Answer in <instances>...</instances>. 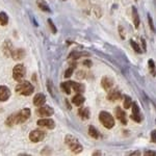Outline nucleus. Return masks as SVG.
<instances>
[{"instance_id":"5701e85b","label":"nucleus","mask_w":156,"mask_h":156,"mask_svg":"<svg viewBox=\"0 0 156 156\" xmlns=\"http://www.w3.org/2000/svg\"><path fill=\"white\" fill-rule=\"evenodd\" d=\"M89 134L93 138H99V132L94 126H90L89 127Z\"/></svg>"},{"instance_id":"473e14b6","label":"nucleus","mask_w":156,"mask_h":156,"mask_svg":"<svg viewBox=\"0 0 156 156\" xmlns=\"http://www.w3.org/2000/svg\"><path fill=\"white\" fill-rule=\"evenodd\" d=\"M48 89H49L50 94H51L52 96H54V94H53V89H52V83H51V81H48Z\"/></svg>"},{"instance_id":"4be33fe9","label":"nucleus","mask_w":156,"mask_h":156,"mask_svg":"<svg viewBox=\"0 0 156 156\" xmlns=\"http://www.w3.org/2000/svg\"><path fill=\"white\" fill-rule=\"evenodd\" d=\"M123 105H124L125 109H128V108H130L132 106V100L131 98L129 96H127V95H125L124 96V102H123Z\"/></svg>"},{"instance_id":"4468645a","label":"nucleus","mask_w":156,"mask_h":156,"mask_svg":"<svg viewBox=\"0 0 156 156\" xmlns=\"http://www.w3.org/2000/svg\"><path fill=\"white\" fill-rule=\"evenodd\" d=\"M107 99L110 101H115V100L121 99V93L118 90H109V93L107 95Z\"/></svg>"},{"instance_id":"412c9836","label":"nucleus","mask_w":156,"mask_h":156,"mask_svg":"<svg viewBox=\"0 0 156 156\" xmlns=\"http://www.w3.org/2000/svg\"><path fill=\"white\" fill-rule=\"evenodd\" d=\"M12 51H14V49H12V44L9 42H5V44H4V53H5L6 56H11Z\"/></svg>"},{"instance_id":"e433bc0d","label":"nucleus","mask_w":156,"mask_h":156,"mask_svg":"<svg viewBox=\"0 0 156 156\" xmlns=\"http://www.w3.org/2000/svg\"><path fill=\"white\" fill-rule=\"evenodd\" d=\"M131 154H132V155H140V152H133V153H131Z\"/></svg>"},{"instance_id":"a211bd4d","label":"nucleus","mask_w":156,"mask_h":156,"mask_svg":"<svg viewBox=\"0 0 156 156\" xmlns=\"http://www.w3.org/2000/svg\"><path fill=\"white\" fill-rule=\"evenodd\" d=\"M132 19L135 28H138V26H140V17H138V12L134 6L132 7Z\"/></svg>"},{"instance_id":"f704fd0d","label":"nucleus","mask_w":156,"mask_h":156,"mask_svg":"<svg viewBox=\"0 0 156 156\" xmlns=\"http://www.w3.org/2000/svg\"><path fill=\"white\" fill-rule=\"evenodd\" d=\"M145 155H156V152H153V151H146Z\"/></svg>"},{"instance_id":"9b49d317","label":"nucleus","mask_w":156,"mask_h":156,"mask_svg":"<svg viewBox=\"0 0 156 156\" xmlns=\"http://www.w3.org/2000/svg\"><path fill=\"white\" fill-rule=\"evenodd\" d=\"M131 119L137 123H140V121H142V117H140V107H138V105L136 103H133Z\"/></svg>"},{"instance_id":"2f4dec72","label":"nucleus","mask_w":156,"mask_h":156,"mask_svg":"<svg viewBox=\"0 0 156 156\" xmlns=\"http://www.w3.org/2000/svg\"><path fill=\"white\" fill-rule=\"evenodd\" d=\"M151 138H152L153 143H156V130H153L151 132Z\"/></svg>"},{"instance_id":"6e6552de","label":"nucleus","mask_w":156,"mask_h":156,"mask_svg":"<svg viewBox=\"0 0 156 156\" xmlns=\"http://www.w3.org/2000/svg\"><path fill=\"white\" fill-rule=\"evenodd\" d=\"M37 125L41 127L47 128V129H53L55 127V123L51 119H41L37 121Z\"/></svg>"},{"instance_id":"c85d7f7f","label":"nucleus","mask_w":156,"mask_h":156,"mask_svg":"<svg viewBox=\"0 0 156 156\" xmlns=\"http://www.w3.org/2000/svg\"><path fill=\"white\" fill-rule=\"evenodd\" d=\"M148 21H149V25L152 29V31H155V28H154V25H153V20H152V17L150 15H148Z\"/></svg>"},{"instance_id":"c756f323","label":"nucleus","mask_w":156,"mask_h":156,"mask_svg":"<svg viewBox=\"0 0 156 156\" xmlns=\"http://www.w3.org/2000/svg\"><path fill=\"white\" fill-rule=\"evenodd\" d=\"M48 23H49V25H50V27H51L52 32H53V34H55V32H56V27L54 26V24H53V22H52V20H51V19H49V20H48Z\"/></svg>"},{"instance_id":"f03ea898","label":"nucleus","mask_w":156,"mask_h":156,"mask_svg":"<svg viewBox=\"0 0 156 156\" xmlns=\"http://www.w3.org/2000/svg\"><path fill=\"white\" fill-rule=\"evenodd\" d=\"M65 142H66V144L68 145V147L71 149V151L73 153H80L82 151V146L80 144L79 142H78V140L76 137H74L73 135H70L68 134L66 138H65Z\"/></svg>"},{"instance_id":"f257e3e1","label":"nucleus","mask_w":156,"mask_h":156,"mask_svg":"<svg viewBox=\"0 0 156 156\" xmlns=\"http://www.w3.org/2000/svg\"><path fill=\"white\" fill-rule=\"evenodd\" d=\"M30 114H31V112H30L29 108H24V109L16 112V114L9 115V119L6 120V124L9 125V126H12V125L21 124V123L26 122L30 118Z\"/></svg>"},{"instance_id":"aec40b11","label":"nucleus","mask_w":156,"mask_h":156,"mask_svg":"<svg viewBox=\"0 0 156 156\" xmlns=\"http://www.w3.org/2000/svg\"><path fill=\"white\" fill-rule=\"evenodd\" d=\"M60 87L62 89V90H64L66 94L69 95L70 93H71V81H66V82H62V84H60Z\"/></svg>"},{"instance_id":"9d476101","label":"nucleus","mask_w":156,"mask_h":156,"mask_svg":"<svg viewBox=\"0 0 156 156\" xmlns=\"http://www.w3.org/2000/svg\"><path fill=\"white\" fill-rule=\"evenodd\" d=\"M115 117L117 119L120 121L122 124H127V119H126V114L125 112L122 109L121 107H117L115 109Z\"/></svg>"},{"instance_id":"b1692460","label":"nucleus","mask_w":156,"mask_h":156,"mask_svg":"<svg viewBox=\"0 0 156 156\" xmlns=\"http://www.w3.org/2000/svg\"><path fill=\"white\" fill-rule=\"evenodd\" d=\"M9 23V17L5 12H0V25L4 26Z\"/></svg>"},{"instance_id":"c9c22d12","label":"nucleus","mask_w":156,"mask_h":156,"mask_svg":"<svg viewBox=\"0 0 156 156\" xmlns=\"http://www.w3.org/2000/svg\"><path fill=\"white\" fill-rule=\"evenodd\" d=\"M119 29H120V31H121V32H120V34H121V37H122V39H124L125 37H124V34H123V29H122V27H120Z\"/></svg>"},{"instance_id":"7c9ffc66","label":"nucleus","mask_w":156,"mask_h":156,"mask_svg":"<svg viewBox=\"0 0 156 156\" xmlns=\"http://www.w3.org/2000/svg\"><path fill=\"white\" fill-rule=\"evenodd\" d=\"M39 6L41 7V9H43V11H45V12H50L49 7L47 6V5H45V4H43V3H39Z\"/></svg>"},{"instance_id":"dca6fc26","label":"nucleus","mask_w":156,"mask_h":156,"mask_svg":"<svg viewBox=\"0 0 156 156\" xmlns=\"http://www.w3.org/2000/svg\"><path fill=\"white\" fill-rule=\"evenodd\" d=\"M24 55H25V52H24V50H22V49H16V50H14L12 53V58L16 59V60L23 58Z\"/></svg>"},{"instance_id":"393cba45","label":"nucleus","mask_w":156,"mask_h":156,"mask_svg":"<svg viewBox=\"0 0 156 156\" xmlns=\"http://www.w3.org/2000/svg\"><path fill=\"white\" fill-rule=\"evenodd\" d=\"M130 45H131V47L135 50V51L137 52V53H140V52H142V50H140V46H138V45L134 41H133V40H131V41H130Z\"/></svg>"},{"instance_id":"f8f14e48","label":"nucleus","mask_w":156,"mask_h":156,"mask_svg":"<svg viewBox=\"0 0 156 156\" xmlns=\"http://www.w3.org/2000/svg\"><path fill=\"white\" fill-rule=\"evenodd\" d=\"M101 84H102V87L105 90H109L112 87V85H114V80H112L110 77L105 76V77L102 78Z\"/></svg>"},{"instance_id":"72a5a7b5","label":"nucleus","mask_w":156,"mask_h":156,"mask_svg":"<svg viewBox=\"0 0 156 156\" xmlns=\"http://www.w3.org/2000/svg\"><path fill=\"white\" fill-rule=\"evenodd\" d=\"M83 65H84V66H87V67H90V66H92V62H90V60H84Z\"/></svg>"},{"instance_id":"a878e982","label":"nucleus","mask_w":156,"mask_h":156,"mask_svg":"<svg viewBox=\"0 0 156 156\" xmlns=\"http://www.w3.org/2000/svg\"><path fill=\"white\" fill-rule=\"evenodd\" d=\"M82 55H89V54L84 53V52H73V53L70 54V57H72V58H78V57L82 56Z\"/></svg>"},{"instance_id":"bb28decb","label":"nucleus","mask_w":156,"mask_h":156,"mask_svg":"<svg viewBox=\"0 0 156 156\" xmlns=\"http://www.w3.org/2000/svg\"><path fill=\"white\" fill-rule=\"evenodd\" d=\"M149 68L151 69V72H152V74L154 75H156V71H155V64H154V62H153V59H149Z\"/></svg>"},{"instance_id":"423d86ee","label":"nucleus","mask_w":156,"mask_h":156,"mask_svg":"<svg viewBox=\"0 0 156 156\" xmlns=\"http://www.w3.org/2000/svg\"><path fill=\"white\" fill-rule=\"evenodd\" d=\"M46 136V133L43 130H40V129H36L34 131L30 132L29 134V140L34 143H39V142H42L43 140Z\"/></svg>"},{"instance_id":"6ab92c4d","label":"nucleus","mask_w":156,"mask_h":156,"mask_svg":"<svg viewBox=\"0 0 156 156\" xmlns=\"http://www.w3.org/2000/svg\"><path fill=\"white\" fill-rule=\"evenodd\" d=\"M71 87H72V89L77 93H82L84 90V85L81 83H78V82L71 81Z\"/></svg>"},{"instance_id":"7ed1b4c3","label":"nucleus","mask_w":156,"mask_h":156,"mask_svg":"<svg viewBox=\"0 0 156 156\" xmlns=\"http://www.w3.org/2000/svg\"><path fill=\"white\" fill-rule=\"evenodd\" d=\"M34 85L30 83L29 81H20V83L17 85L16 90L17 93L23 96H29L34 93Z\"/></svg>"},{"instance_id":"cd10ccee","label":"nucleus","mask_w":156,"mask_h":156,"mask_svg":"<svg viewBox=\"0 0 156 156\" xmlns=\"http://www.w3.org/2000/svg\"><path fill=\"white\" fill-rule=\"evenodd\" d=\"M73 71H74V67H71V68H69V69L67 70L66 72H65V77H70L72 75V73Z\"/></svg>"},{"instance_id":"0eeeda50","label":"nucleus","mask_w":156,"mask_h":156,"mask_svg":"<svg viewBox=\"0 0 156 156\" xmlns=\"http://www.w3.org/2000/svg\"><path fill=\"white\" fill-rule=\"evenodd\" d=\"M54 114V110L52 107L48 106V105H46V106H40L39 110H37V115H40V117H50V115H52Z\"/></svg>"},{"instance_id":"39448f33","label":"nucleus","mask_w":156,"mask_h":156,"mask_svg":"<svg viewBox=\"0 0 156 156\" xmlns=\"http://www.w3.org/2000/svg\"><path fill=\"white\" fill-rule=\"evenodd\" d=\"M25 74H26V69L23 65H17L12 69V77L16 81H22L25 77Z\"/></svg>"},{"instance_id":"2eb2a0df","label":"nucleus","mask_w":156,"mask_h":156,"mask_svg":"<svg viewBox=\"0 0 156 156\" xmlns=\"http://www.w3.org/2000/svg\"><path fill=\"white\" fill-rule=\"evenodd\" d=\"M78 115L83 120H87L90 118V109L87 107H81L78 110Z\"/></svg>"},{"instance_id":"1a4fd4ad","label":"nucleus","mask_w":156,"mask_h":156,"mask_svg":"<svg viewBox=\"0 0 156 156\" xmlns=\"http://www.w3.org/2000/svg\"><path fill=\"white\" fill-rule=\"evenodd\" d=\"M9 97H11V90H9V87H4V85H0V101H6V100H9Z\"/></svg>"},{"instance_id":"ddd939ff","label":"nucleus","mask_w":156,"mask_h":156,"mask_svg":"<svg viewBox=\"0 0 156 156\" xmlns=\"http://www.w3.org/2000/svg\"><path fill=\"white\" fill-rule=\"evenodd\" d=\"M45 102H46V97L43 94H37L34 98V104L37 107L44 105Z\"/></svg>"},{"instance_id":"20e7f679","label":"nucleus","mask_w":156,"mask_h":156,"mask_svg":"<svg viewBox=\"0 0 156 156\" xmlns=\"http://www.w3.org/2000/svg\"><path fill=\"white\" fill-rule=\"evenodd\" d=\"M99 120L102 123V125L107 129H110L115 126V120L114 117L107 112H101L99 114Z\"/></svg>"},{"instance_id":"f3484780","label":"nucleus","mask_w":156,"mask_h":156,"mask_svg":"<svg viewBox=\"0 0 156 156\" xmlns=\"http://www.w3.org/2000/svg\"><path fill=\"white\" fill-rule=\"evenodd\" d=\"M84 97L83 96H81L80 94H78L76 95V96H74L73 97V99H72V103L73 104H75L76 106H80V105H82L84 103Z\"/></svg>"}]
</instances>
